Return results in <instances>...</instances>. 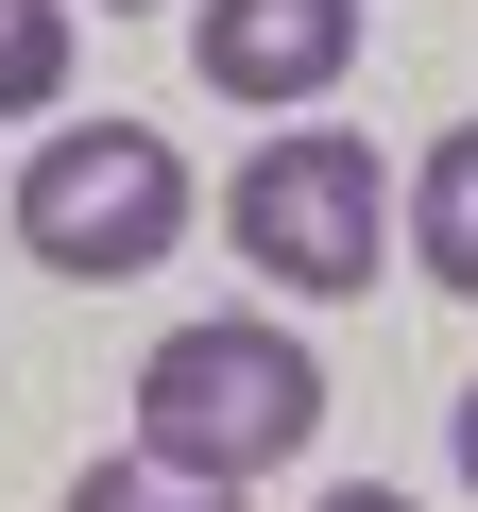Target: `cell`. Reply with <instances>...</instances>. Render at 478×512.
I'll return each mask as SVG.
<instances>
[{"mask_svg":"<svg viewBox=\"0 0 478 512\" xmlns=\"http://www.w3.org/2000/svg\"><path fill=\"white\" fill-rule=\"evenodd\" d=\"M308 427H325V359H308L291 325L205 308V325H171V342L137 359V461H171V478H205V495L308 461Z\"/></svg>","mask_w":478,"mask_h":512,"instance_id":"1","label":"cell"},{"mask_svg":"<svg viewBox=\"0 0 478 512\" xmlns=\"http://www.w3.org/2000/svg\"><path fill=\"white\" fill-rule=\"evenodd\" d=\"M188 239V154L154 120H52L18 171V256H52L69 291H120Z\"/></svg>","mask_w":478,"mask_h":512,"instance_id":"2","label":"cell"},{"mask_svg":"<svg viewBox=\"0 0 478 512\" xmlns=\"http://www.w3.org/2000/svg\"><path fill=\"white\" fill-rule=\"evenodd\" d=\"M376 239H393V188H376V137L342 120H291L274 154H239V256L274 291H376Z\"/></svg>","mask_w":478,"mask_h":512,"instance_id":"3","label":"cell"},{"mask_svg":"<svg viewBox=\"0 0 478 512\" xmlns=\"http://www.w3.org/2000/svg\"><path fill=\"white\" fill-rule=\"evenodd\" d=\"M188 69L222 103H325L359 69V0H205V18H188Z\"/></svg>","mask_w":478,"mask_h":512,"instance_id":"4","label":"cell"},{"mask_svg":"<svg viewBox=\"0 0 478 512\" xmlns=\"http://www.w3.org/2000/svg\"><path fill=\"white\" fill-rule=\"evenodd\" d=\"M410 256H427V274H444V291L478 308V120H461V137H444V154L410 171Z\"/></svg>","mask_w":478,"mask_h":512,"instance_id":"5","label":"cell"},{"mask_svg":"<svg viewBox=\"0 0 478 512\" xmlns=\"http://www.w3.org/2000/svg\"><path fill=\"white\" fill-rule=\"evenodd\" d=\"M69 103V0H0V120Z\"/></svg>","mask_w":478,"mask_h":512,"instance_id":"6","label":"cell"},{"mask_svg":"<svg viewBox=\"0 0 478 512\" xmlns=\"http://www.w3.org/2000/svg\"><path fill=\"white\" fill-rule=\"evenodd\" d=\"M69 512H239V495H205V478H171V461H86Z\"/></svg>","mask_w":478,"mask_h":512,"instance_id":"7","label":"cell"},{"mask_svg":"<svg viewBox=\"0 0 478 512\" xmlns=\"http://www.w3.org/2000/svg\"><path fill=\"white\" fill-rule=\"evenodd\" d=\"M325 512H410V495H376V478H359V495H325Z\"/></svg>","mask_w":478,"mask_h":512,"instance_id":"8","label":"cell"},{"mask_svg":"<svg viewBox=\"0 0 478 512\" xmlns=\"http://www.w3.org/2000/svg\"><path fill=\"white\" fill-rule=\"evenodd\" d=\"M461 495H478V393H461Z\"/></svg>","mask_w":478,"mask_h":512,"instance_id":"9","label":"cell"},{"mask_svg":"<svg viewBox=\"0 0 478 512\" xmlns=\"http://www.w3.org/2000/svg\"><path fill=\"white\" fill-rule=\"evenodd\" d=\"M103 18H137V0H103Z\"/></svg>","mask_w":478,"mask_h":512,"instance_id":"10","label":"cell"}]
</instances>
